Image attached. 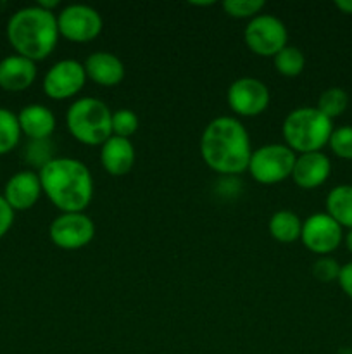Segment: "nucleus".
Instances as JSON below:
<instances>
[{"instance_id":"nucleus-23","label":"nucleus","mask_w":352,"mask_h":354,"mask_svg":"<svg viewBox=\"0 0 352 354\" xmlns=\"http://www.w3.org/2000/svg\"><path fill=\"white\" fill-rule=\"evenodd\" d=\"M21 128L17 116L6 107H0V156L7 154L19 144Z\"/></svg>"},{"instance_id":"nucleus-3","label":"nucleus","mask_w":352,"mask_h":354,"mask_svg":"<svg viewBox=\"0 0 352 354\" xmlns=\"http://www.w3.org/2000/svg\"><path fill=\"white\" fill-rule=\"evenodd\" d=\"M57 16L38 6L23 7L10 16L7 38L17 55L30 61H43L57 47Z\"/></svg>"},{"instance_id":"nucleus-2","label":"nucleus","mask_w":352,"mask_h":354,"mask_svg":"<svg viewBox=\"0 0 352 354\" xmlns=\"http://www.w3.org/2000/svg\"><path fill=\"white\" fill-rule=\"evenodd\" d=\"M38 176L43 194L61 213H85L92 203V173L79 159L54 158Z\"/></svg>"},{"instance_id":"nucleus-10","label":"nucleus","mask_w":352,"mask_h":354,"mask_svg":"<svg viewBox=\"0 0 352 354\" xmlns=\"http://www.w3.org/2000/svg\"><path fill=\"white\" fill-rule=\"evenodd\" d=\"M344 241V228L326 213H314L302 221L300 242L309 252L330 256Z\"/></svg>"},{"instance_id":"nucleus-17","label":"nucleus","mask_w":352,"mask_h":354,"mask_svg":"<svg viewBox=\"0 0 352 354\" xmlns=\"http://www.w3.org/2000/svg\"><path fill=\"white\" fill-rule=\"evenodd\" d=\"M37 80V64L23 55H7L0 61V86L7 92H23Z\"/></svg>"},{"instance_id":"nucleus-12","label":"nucleus","mask_w":352,"mask_h":354,"mask_svg":"<svg viewBox=\"0 0 352 354\" xmlns=\"http://www.w3.org/2000/svg\"><path fill=\"white\" fill-rule=\"evenodd\" d=\"M83 62L76 59H62L55 62L43 76V93L52 100H66L78 95L86 83Z\"/></svg>"},{"instance_id":"nucleus-8","label":"nucleus","mask_w":352,"mask_h":354,"mask_svg":"<svg viewBox=\"0 0 352 354\" xmlns=\"http://www.w3.org/2000/svg\"><path fill=\"white\" fill-rule=\"evenodd\" d=\"M59 35L72 44H88L102 33V16L93 7L85 3H71L57 14Z\"/></svg>"},{"instance_id":"nucleus-5","label":"nucleus","mask_w":352,"mask_h":354,"mask_svg":"<svg viewBox=\"0 0 352 354\" xmlns=\"http://www.w3.org/2000/svg\"><path fill=\"white\" fill-rule=\"evenodd\" d=\"M66 127L76 142L97 147L113 137V111L104 100L79 97L66 113Z\"/></svg>"},{"instance_id":"nucleus-30","label":"nucleus","mask_w":352,"mask_h":354,"mask_svg":"<svg viewBox=\"0 0 352 354\" xmlns=\"http://www.w3.org/2000/svg\"><path fill=\"white\" fill-rule=\"evenodd\" d=\"M338 286H340L342 292L352 299V261L345 263L340 268V275H338Z\"/></svg>"},{"instance_id":"nucleus-11","label":"nucleus","mask_w":352,"mask_h":354,"mask_svg":"<svg viewBox=\"0 0 352 354\" xmlns=\"http://www.w3.org/2000/svg\"><path fill=\"white\" fill-rule=\"evenodd\" d=\"M269 88L264 82L252 76L238 78L228 86L226 102L237 116L254 118L264 113L269 106Z\"/></svg>"},{"instance_id":"nucleus-16","label":"nucleus","mask_w":352,"mask_h":354,"mask_svg":"<svg viewBox=\"0 0 352 354\" xmlns=\"http://www.w3.org/2000/svg\"><path fill=\"white\" fill-rule=\"evenodd\" d=\"M135 145L130 138L110 137L106 144L100 145V165L104 171L113 176H124L131 171L135 165Z\"/></svg>"},{"instance_id":"nucleus-7","label":"nucleus","mask_w":352,"mask_h":354,"mask_svg":"<svg viewBox=\"0 0 352 354\" xmlns=\"http://www.w3.org/2000/svg\"><path fill=\"white\" fill-rule=\"evenodd\" d=\"M244 41L251 52L261 57H275L289 41V31L273 14H259L245 26Z\"/></svg>"},{"instance_id":"nucleus-6","label":"nucleus","mask_w":352,"mask_h":354,"mask_svg":"<svg viewBox=\"0 0 352 354\" xmlns=\"http://www.w3.org/2000/svg\"><path fill=\"white\" fill-rule=\"evenodd\" d=\"M297 154L285 144H266L252 151L247 171L261 185H276L292 176Z\"/></svg>"},{"instance_id":"nucleus-1","label":"nucleus","mask_w":352,"mask_h":354,"mask_svg":"<svg viewBox=\"0 0 352 354\" xmlns=\"http://www.w3.org/2000/svg\"><path fill=\"white\" fill-rule=\"evenodd\" d=\"M252 151L247 128L233 116L214 118L200 137V156L217 175L235 176L247 171Z\"/></svg>"},{"instance_id":"nucleus-32","label":"nucleus","mask_w":352,"mask_h":354,"mask_svg":"<svg viewBox=\"0 0 352 354\" xmlns=\"http://www.w3.org/2000/svg\"><path fill=\"white\" fill-rule=\"evenodd\" d=\"M344 242H345V248H347V251L352 254V228L351 230H347V234L344 235Z\"/></svg>"},{"instance_id":"nucleus-9","label":"nucleus","mask_w":352,"mask_h":354,"mask_svg":"<svg viewBox=\"0 0 352 354\" xmlns=\"http://www.w3.org/2000/svg\"><path fill=\"white\" fill-rule=\"evenodd\" d=\"M52 244L64 251L86 248L95 237V223L86 213H61L48 228Z\"/></svg>"},{"instance_id":"nucleus-28","label":"nucleus","mask_w":352,"mask_h":354,"mask_svg":"<svg viewBox=\"0 0 352 354\" xmlns=\"http://www.w3.org/2000/svg\"><path fill=\"white\" fill-rule=\"evenodd\" d=\"M340 268L342 265H338L335 258H331V256H320L313 265V275L314 279L323 283L337 282L338 275H340Z\"/></svg>"},{"instance_id":"nucleus-29","label":"nucleus","mask_w":352,"mask_h":354,"mask_svg":"<svg viewBox=\"0 0 352 354\" xmlns=\"http://www.w3.org/2000/svg\"><path fill=\"white\" fill-rule=\"evenodd\" d=\"M14 223V209L7 204L3 196H0V239L10 230Z\"/></svg>"},{"instance_id":"nucleus-18","label":"nucleus","mask_w":352,"mask_h":354,"mask_svg":"<svg viewBox=\"0 0 352 354\" xmlns=\"http://www.w3.org/2000/svg\"><path fill=\"white\" fill-rule=\"evenodd\" d=\"M21 133L26 135L30 140H45L50 138L55 131V116L47 106L30 104L23 107L17 114Z\"/></svg>"},{"instance_id":"nucleus-25","label":"nucleus","mask_w":352,"mask_h":354,"mask_svg":"<svg viewBox=\"0 0 352 354\" xmlns=\"http://www.w3.org/2000/svg\"><path fill=\"white\" fill-rule=\"evenodd\" d=\"M266 2L262 0H224L223 10L235 19H254L255 16L262 14Z\"/></svg>"},{"instance_id":"nucleus-21","label":"nucleus","mask_w":352,"mask_h":354,"mask_svg":"<svg viewBox=\"0 0 352 354\" xmlns=\"http://www.w3.org/2000/svg\"><path fill=\"white\" fill-rule=\"evenodd\" d=\"M273 62H275V68L280 75L285 76V78H295L304 71L306 57H304L300 48L286 45L273 57Z\"/></svg>"},{"instance_id":"nucleus-13","label":"nucleus","mask_w":352,"mask_h":354,"mask_svg":"<svg viewBox=\"0 0 352 354\" xmlns=\"http://www.w3.org/2000/svg\"><path fill=\"white\" fill-rule=\"evenodd\" d=\"M331 175V161L323 151L297 154L292 176L297 187L304 190H314L324 185Z\"/></svg>"},{"instance_id":"nucleus-26","label":"nucleus","mask_w":352,"mask_h":354,"mask_svg":"<svg viewBox=\"0 0 352 354\" xmlns=\"http://www.w3.org/2000/svg\"><path fill=\"white\" fill-rule=\"evenodd\" d=\"M328 147L331 149L337 158L347 159L352 161V124H345V127L333 128Z\"/></svg>"},{"instance_id":"nucleus-15","label":"nucleus","mask_w":352,"mask_h":354,"mask_svg":"<svg viewBox=\"0 0 352 354\" xmlns=\"http://www.w3.org/2000/svg\"><path fill=\"white\" fill-rule=\"evenodd\" d=\"M86 78L99 86H116L124 80V64L116 54L106 50L93 52L83 62Z\"/></svg>"},{"instance_id":"nucleus-19","label":"nucleus","mask_w":352,"mask_h":354,"mask_svg":"<svg viewBox=\"0 0 352 354\" xmlns=\"http://www.w3.org/2000/svg\"><path fill=\"white\" fill-rule=\"evenodd\" d=\"M326 211L342 228H352V185H337L328 192Z\"/></svg>"},{"instance_id":"nucleus-27","label":"nucleus","mask_w":352,"mask_h":354,"mask_svg":"<svg viewBox=\"0 0 352 354\" xmlns=\"http://www.w3.org/2000/svg\"><path fill=\"white\" fill-rule=\"evenodd\" d=\"M138 130V116L131 109H117L113 113V135L130 138Z\"/></svg>"},{"instance_id":"nucleus-20","label":"nucleus","mask_w":352,"mask_h":354,"mask_svg":"<svg viewBox=\"0 0 352 354\" xmlns=\"http://www.w3.org/2000/svg\"><path fill=\"white\" fill-rule=\"evenodd\" d=\"M268 230L275 241L282 242V244H292V242L300 241L302 220L293 211L280 209L269 218Z\"/></svg>"},{"instance_id":"nucleus-24","label":"nucleus","mask_w":352,"mask_h":354,"mask_svg":"<svg viewBox=\"0 0 352 354\" xmlns=\"http://www.w3.org/2000/svg\"><path fill=\"white\" fill-rule=\"evenodd\" d=\"M54 151L55 145L52 144L50 138H45V140H28L26 147H24V159H26L28 165L38 168V171H40L45 165H48L55 158Z\"/></svg>"},{"instance_id":"nucleus-14","label":"nucleus","mask_w":352,"mask_h":354,"mask_svg":"<svg viewBox=\"0 0 352 354\" xmlns=\"http://www.w3.org/2000/svg\"><path fill=\"white\" fill-rule=\"evenodd\" d=\"M41 194H43V190H41L38 173L24 169V171L16 173L7 180L3 199L14 211H26L38 203Z\"/></svg>"},{"instance_id":"nucleus-4","label":"nucleus","mask_w":352,"mask_h":354,"mask_svg":"<svg viewBox=\"0 0 352 354\" xmlns=\"http://www.w3.org/2000/svg\"><path fill=\"white\" fill-rule=\"evenodd\" d=\"M333 133V121L317 107L304 106L290 111L282 124V135L286 147L295 154L321 152Z\"/></svg>"},{"instance_id":"nucleus-22","label":"nucleus","mask_w":352,"mask_h":354,"mask_svg":"<svg viewBox=\"0 0 352 354\" xmlns=\"http://www.w3.org/2000/svg\"><path fill=\"white\" fill-rule=\"evenodd\" d=\"M316 107L324 116L333 121L335 118L342 116L347 111L349 93L344 88H340V86H331V88H326L321 93Z\"/></svg>"},{"instance_id":"nucleus-33","label":"nucleus","mask_w":352,"mask_h":354,"mask_svg":"<svg viewBox=\"0 0 352 354\" xmlns=\"http://www.w3.org/2000/svg\"><path fill=\"white\" fill-rule=\"evenodd\" d=\"M192 6H197V7H207V6H214V2H190Z\"/></svg>"},{"instance_id":"nucleus-31","label":"nucleus","mask_w":352,"mask_h":354,"mask_svg":"<svg viewBox=\"0 0 352 354\" xmlns=\"http://www.w3.org/2000/svg\"><path fill=\"white\" fill-rule=\"evenodd\" d=\"M335 7H337L340 12L352 16V0H335Z\"/></svg>"}]
</instances>
